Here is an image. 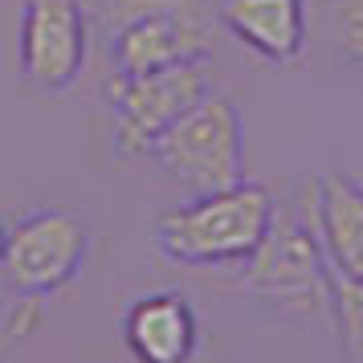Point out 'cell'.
<instances>
[{"instance_id": "obj_1", "label": "cell", "mask_w": 363, "mask_h": 363, "mask_svg": "<svg viewBox=\"0 0 363 363\" xmlns=\"http://www.w3.org/2000/svg\"><path fill=\"white\" fill-rule=\"evenodd\" d=\"M90 25L106 37L115 74H147L208 57L216 9L208 0H82Z\"/></svg>"}, {"instance_id": "obj_2", "label": "cell", "mask_w": 363, "mask_h": 363, "mask_svg": "<svg viewBox=\"0 0 363 363\" xmlns=\"http://www.w3.org/2000/svg\"><path fill=\"white\" fill-rule=\"evenodd\" d=\"M274 225V200L262 184H233L200 192L180 208L155 216L151 241L167 262L180 265H233L245 262Z\"/></svg>"}, {"instance_id": "obj_3", "label": "cell", "mask_w": 363, "mask_h": 363, "mask_svg": "<svg viewBox=\"0 0 363 363\" xmlns=\"http://www.w3.org/2000/svg\"><path fill=\"white\" fill-rule=\"evenodd\" d=\"M155 164L164 167L172 180H180L192 196L200 192H220L245 180V123L241 111L225 94H204V99L184 111L167 127L155 147Z\"/></svg>"}, {"instance_id": "obj_4", "label": "cell", "mask_w": 363, "mask_h": 363, "mask_svg": "<svg viewBox=\"0 0 363 363\" xmlns=\"http://www.w3.org/2000/svg\"><path fill=\"white\" fill-rule=\"evenodd\" d=\"M241 290L281 314L311 318L330 306V262L311 225L294 216H278L262 237V245L245 257Z\"/></svg>"}, {"instance_id": "obj_5", "label": "cell", "mask_w": 363, "mask_h": 363, "mask_svg": "<svg viewBox=\"0 0 363 363\" xmlns=\"http://www.w3.org/2000/svg\"><path fill=\"white\" fill-rule=\"evenodd\" d=\"M213 90V66L208 57L176 62L147 74H115L106 86V99L115 111V151L118 155H147L155 139L192 111Z\"/></svg>"}, {"instance_id": "obj_6", "label": "cell", "mask_w": 363, "mask_h": 363, "mask_svg": "<svg viewBox=\"0 0 363 363\" xmlns=\"http://www.w3.org/2000/svg\"><path fill=\"white\" fill-rule=\"evenodd\" d=\"M90 249L82 216L69 208H41L25 216L17 229H9L0 274L25 298H45L78 278Z\"/></svg>"}, {"instance_id": "obj_7", "label": "cell", "mask_w": 363, "mask_h": 363, "mask_svg": "<svg viewBox=\"0 0 363 363\" xmlns=\"http://www.w3.org/2000/svg\"><path fill=\"white\" fill-rule=\"evenodd\" d=\"M90 45L82 0H25L21 13V74L37 90H66L78 82Z\"/></svg>"}, {"instance_id": "obj_8", "label": "cell", "mask_w": 363, "mask_h": 363, "mask_svg": "<svg viewBox=\"0 0 363 363\" xmlns=\"http://www.w3.org/2000/svg\"><path fill=\"white\" fill-rule=\"evenodd\" d=\"M123 343L135 363H184L196 355L200 323L180 290H155L127 306Z\"/></svg>"}, {"instance_id": "obj_9", "label": "cell", "mask_w": 363, "mask_h": 363, "mask_svg": "<svg viewBox=\"0 0 363 363\" xmlns=\"http://www.w3.org/2000/svg\"><path fill=\"white\" fill-rule=\"evenodd\" d=\"M216 25L265 62H298L306 53V0H216Z\"/></svg>"}, {"instance_id": "obj_10", "label": "cell", "mask_w": 363, "mask_h": 363, "mask_svg": "<svg viewBox=\"0 0 363 363\" xmlns=\"http://www.w3.org/2000/svg\"><path fill=\"white\" fill-rule=\"evenodd\" d=\"M311 229L330 269L363 278V184L339 172L318 176L311 196Z\"/></svg>"}, {"instance_id": "obj_11", "label": "cell", "mask_w": 363, "mask_h": 363, "mask_svg": "<svg viewBox=\"0 0 363 363\" xmlns=\"http://www.w3.org/2000/svg\"><path fill=\"white\" fill-rule=\"evenodd\" d=\"M330 306L343 339V359L363 363V278L330 269Z\"/></svg>"}, {"instance_id": "obj_12", "label": "cell", "mask_w": 363, "mask_h": 363, "mask_svg": "<svg viewBox=\"0 0 363 363\" xmlns=\"http://www.w3.org/2000/svg\"><path fill=\"white\" fill-rule=\"evenodd\" d=\"M339 50L351 66H363V0H330Z\"/></svg>"}, {"instance_id": "obj_13", "label": "cell", "mask_w": 363, "mask_h": 363, "mask_svg": "<svg viewBox=\"0 0 363 363\" xmlns=\"http://www.w3.org/2000/svg\"><path fill=\"white\" fill-rule=\"evenodd\" d=\"M4 241H9V233H4V225H0V257H4Z\"/></svg>"}, {"instance_id": "obj_14", "label": "cell", "mask_w": 363, "mask_h": 363, "mask_svg": "<svg viewBox=\"0 0 363 363\" xmlns=\"http://www.w3.org/2000/svg\"><path fill=\"white\" fill-rule=\"evenodd\" d=\"M184 363H204V359H196V355H192V359H184Z\"/></svg>"}]
</instances>
